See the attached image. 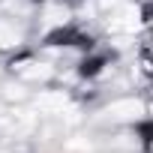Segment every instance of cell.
I'll list each match as a JSON object with an SVG mask.
<instances>
[{"label": "cell", "instance_id": "3", "mask_svg": "<svg viewBox=\"0 0 153 153\" xmlns=\"http://www.w3.org/2000/svg\"><path fill=\"white\" fill-rule=\"evenodd\" d=\"M66 105H69V96H66L63 90H45V93H39V99H36V108L45 111V114H60Z\"/></svg>", "mask_w": 153, "mask_h": 153}, {"label": "cell", "instance_id": "4", "mask_svg": "<svg viewBox=\"0 0 153 153\" xmlns=\"http://www.w3.org/2000/svg\"><path fill=\"white\" fill-rule=\"evenodd\" d=\"M18 72L24 75V78H30V81H45L48 75H51V66H45V63H30V60H24V63H18Z\"/></svg>", "mask_w": 153, "mask_h": 153}, {"label": "cell", "instance_id": "5", "mask_svg": "<svg viewBox=\"0 0 153 153\" xmlns=\"http://www.w3.org/2000/svg\"><path fill=\"white\" fill-rule=\"evenodd\" d=\"M18 42H21V33H18L12 24L0 21V48H15Z\"/></svg>", "mask_w": 153, "mask_h": 153}, {"label": "cell", "instance_id": "2", "mask_svg": "<svg viewBox=\"0 0 153 153\" xmlns=\"http://www.w3.org/2000/svg\"><path fill=\"white\" fill-rule=\"evenodd\" d=\"M105 114L111 120H141L147 114V105L141 99H117V102H111L105 108Z\"/></svg>", "mask_w": 153, "mask_h": 153}, {"label": "cell", "instance_id": "1", "mask_svg": "<svg viewBox=\"0 0 153 153\" xmlns=\"http://www.w3.org/2000/svg\"><path fill=\"white\" fill-rule=\"evenodd\" d=\"M108 27H111L114 33H135V30L141 27V9H138V6H132V3L120 6V9L111 15Z\"/></svg>", "mask_w": 153, "mask_h": 153}]
</instances>
